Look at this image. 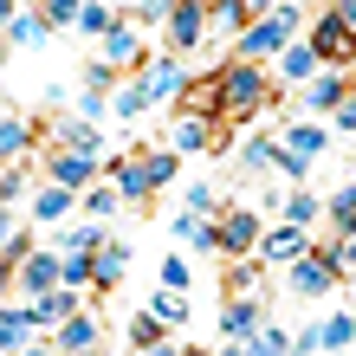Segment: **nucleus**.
Returning a JSON list of instances; mask_svg holds the SVG:
<instances>
[{"label": "nucleus", "mask_w": 356, "mask_h": 356, "mask_svg": "<svg viewBox=\"0 0 356 356\" xmlns=\"http://www.w3.org/2000/svg\"><path fill=\"white\" fill-rule=\"evenodd\" d=\"M143 91H149V104H162V97H181V91H188V78H181V65L156 58V65L143 72Z\"/></svg>", "instance_id": "obj_8"}, {"label": "nucleus", "mask_w": 356, "mask_h": 356, "mask_svg": "<svg viewBox=\"0 0 356 356\" xmlns=\"http://www.w3.org/2000/svg\"><path fill=\"white\" fill-rule=\"evenodd\" d=\"M285 214L298 220V227H311V220H318V195H305V188H291V195H285Z\"/></svg>", "instance_id": "obj_25"}, {"label": "nucleus", "mask_w": 356, "mask_h": 356, "mask_svg": "<svg viewBox=\"0 0 356 356\" xmlns=\"http://www.w3.org/2000/svg\"><path fill=\"white\" fill-rule=\"evenodd\" d=\"M91 169H97V156H85V149H58L52 156V181H65V188H85Z\"/></svg>", "instance_id": "obj_9"}, {"label": "nucleus", "mask_w": 356, "mask_h": 356, "mask_svg": "<svg viewBox=\"0 0 356 356\" xmlns=\"http://www.w3.org/2000/svg\"><path fill=\"white\" fill-rule=\"evenodd\" d=\"M285 149H298L305 162H318V156H324V130H318V123H298V130L285 136Z\"/></svg>", "instance_id": "obj_19"}, {"label": "nucleus", "mask_w": 356, "mask_h": 356, "mask_svg": "<svg viewBox=\"0 0 356 356\" xmlns=\"http://www.w3.org/2000/svg\"><path fill=\"white\" fill-rule=\"evenodd\" d=\"M259 104H266V78L253 65H227L220 72V111L227 117H253Z\"/></svg>", "instance_id": "obj_2"}, {"label": "nucleus", "mask_w": 356, "mask_h": 356, "mask_svg": "<svg viewBox=\"0 0 356 356\" xmlns=\"http://www.w3.org/2000/svg\"><path fill=\"white\" fill-rule=\"evenodd\" d=\"M343 97H350V85H343L337 72H324V78H311V85H305V104H311V111H337Z\"/></svg>", "instance_id": "obj_13"}, {"label": "nucleus", "mask_w": 356, "mask_h": 356, "mask_svg": "<svg viewBox=\"0 0 356 356\" xmlns=\"http://www.w3.org/2000/svg\"><path fill=\"white\" fill-rule=\"evenodd\" d=\"M169 143H175V149H214V123H207V111H195V117H181Z\"/></svg>", "instance_id": "obj_12"}, {"label": "nucleus", "mask_w": 356, "mask_h": 356, "mask_svg": "<svg viewBox=\"0 0 356 356\" xmlns=\"http://www.w3.org/2000/svg\"><path fill=\"white\" fill-rule=\"evenodd\" d=\"M104 58H111V65H136V58H143L136 33L130 26H111V33H104Z\"/></svg>", "instance_id": "obj_15"}, {"label": "nucleus", "mask_w": 356, "mask_h": 356, "mask_svg": "<svg viewBox=\"0 0 356 356\" xmlns=\"http://www.w3.org/2000/svg\"><path fill=\"white\" fill-rule=\"evenodd\" d=\"M33 214H39V220H65V214H72V188H65V181L46 188V195L33 201Z\"/></svg>", "instance_id": "obj_18"}, {"label": "nucleus", "mask_w": 356, "mask_h": 356, "mask_svg": "<svg viewBox=\"0 0 356 356\" xmlns=\"http://www.w3.org/2000/svg\"><path fill=\"white\" fill-rule=\"evenodd\" d=\"M246 350H272V356H279V350H298V337H285V330H253V337H246Z\"/></svg>", "instance_id": "obj_27"}, {"label": "nucleus", "mask_w": 356, "mask_h": 356, "mask_svg": "<svg viewBox=\"0 0 356 356\" xmlns=\"http://www.w3.org/2000/svg\"><path fill=\"white\" fill-rule=\"evenodd\" d=\"M19 266H26V291H52L65 279V259H52V253H26Z\"/></svg>", "instance_id": "obj_10"}, {"label": "nucleus", "mask_w": 356, "mask_h": 356, "mask_svg": "<svg viewBox=\"0 0 356 356\" xmlns=\"http://www.w3.org/2000/svg\"><path fill=\"white\" fill-rule=\"evenodd\" d=\"M39 33H46V26H39L33 13H7V39H13V46H39Z\"/></svg>", "instance_id": "obj_24"}, {"label": "nucleus", "mask_w": 356, "mask_h": 356, "mask_svg": "<svg viewBox=\"0 0 356 356\" xmlns=\"http://www.w3.org/2000/svg\"><path fill=\"white\" fill-rule=\"evenodd\" d=\"M26 143H33V123L26 117H7V123H0V149H7V162L26 149Z\"/></svg>", "instance_id": "obj_21"}, {"label": "nucleus", "mask_w": 356, "mask_h": 356, "mask_svg": "<svg viewBox=\"0 0 356 356\" xmlns=\"http://www.w3.org/2000/svg\"><path fill=\"white\" fill-rule=\"evenodd\" d=\"M330 279H337V259H291V291H305V298H318V291H330Z\"/></svg>", "instance_id": "obj_6"}, {"label": "nucleus", "mask_w": 356, "mask_h": 356, "mask_svg": "<svg viewBox=\"0 0 356 356\" xmlns=\"http://www.w3.org/2000/svg\"><path fill=\"white\" fill-rule=\"evenodd\" d=\"M220 330H227V337H253V330H259V298H253V291H246V298H234V305H227V318H220Z\"/></svg>", "instance_id": "obj_11"}, {"label": "nucleus", "mask_w": 356, "mask_h": 356, "mask_svg": "<svg viewBox=\"0 0 356 356\" xmlns=\"http://www.w3.org/2000/svg\"><path fill=\"white\" fill-rule=\"evenodd\" d=\"M356 337V318H324V350H343Z\"/></svg>", "instance_id": "obj_29"}, {"label": "nucleus", "mask_w": 356, "mask_h": 356, "mask_svg": "<svg viewBox=\"0 0 356 356\" xmlns=\"http://www.w3.org/2000/svg\"><path fill=\"white\" fill-rule=\"evenodd\" d=\"M337 123H343V130L356 136V97H343V104H337Z\"/></svg>", "instance_id": "obj_39"}, {"label": "nucleus", "mask_w": 356, "mask_h": 356, "mask_svg": "<svg viewBox=\"0 0 356 356\" xmlns=\"http://www.w3.org/2000/svg\"><path fill=\"white\" fill-rule=\"evenodd\" d=\"M65 149H85V156H97V149H104V136L91 130V123H72V130H65Z\"/></svg>", "instance_id": "obj_28"}, {"label": "nucleus", "mask_w": 356, "mask_h": 356, "mask_svg": "<svg viewBox=\"0 0 356 356\" xmlns=\"http://www.w3.org/2000/svg\"><path fill=\"white\" fill-rule=\"evenodd\" d=\"M259 246V220L246 214V207H234V214L220 220V253H253Z\"/></svg>", "instance_id": "obj_7"}, {"label": "nucleus", "mask_w": 356, "mask_h": 356, "mask_svg": "<svg viewBox=\"0 0 356 356\" xmlns=\"http://www.w3.org/2000/svg\"><path fill=\"white\" fill-rule=\"evenodd\" d=\"M188 207H195V214H207V207H214V188L195 181V188H188Z\"/></svg>", "instance_id": "obj_37"}, {"label": "nucleus", "mask_w": 356, "mask_h": 356, "mask_svg": "<svg viewBox=\"0 0 356 356\" xmlns=\"http://www.w3.org/2000/svg\"><path fill=\"white\" fill-rule=\"evenodd\" d=\"M291 26H298V7H291V0H279V7H266L259 19H246V33H240V52H246V58L285 52V46H291Z\"/></svg>", "instance_id": "obj_1"}, {"label": "nucleus", "mask_w": 356, "mask_h": 356, "mask_svg": "<svg viewBox=\"0 0 356 356\" xmlns=\"http://www.w3.org/2000/svg\"><path fill=\"white\" fill-rule=\"evenodd\" d=\"M162 285H188V266L181 259H162Z\"/></svg>", "instance_id": "obj_38"}, {"label": "nucleus", "mask_w": 356, "mask_h": 356, "mask_svg": "<svg viewBox=\"0 0 356 356\" xmlns=\"http://www.w3.org/2000/svg\"><path fill=\"white\" fill-rule=\"evenodd\" d=\"M91 337H97L91 318H65V330H58V343H65V350H91Z\"/></svg>", "instance_id": "obj_26"}, {"label": "nucleus", "mask_w": 356, "mask_h": 356, "mask_svg": "<svg viewBox=\"0 0 356 356\" xmlns=\"http://www.w3.org/2000/svg\"><path fill=\"white\" fill-rule=\"evenodd\" d=\"M97 227H78V234H65V253H97Z\"/></svg>", "instance_id": "obj_33"}, {"label": "nucleus", "mask_w": 356, "mask_h": 356, "mask_svg": "<svg viewBox=\"0 0 356 356\" xmlns=\"http://www.w3.org/2000/svg\"><path fill=\"white\" fill-rule=\"evenodd\" d=\"M33 324H39V311H7V318H0V350H26Z\"/></svg>", "instance_id": "obj_14"}, {"label": "nucleus", "mask_w": 356, "mask_h": 356, "mask_svg": "<svg viewBox=\"0 0 356 356\" xmlns=\"http://www.w3.org/2000/svg\"><path fill=\"white\" fill-rule=\"evenodd\" d=\"M46 19L52 26H72V19H85V7L78 0H46Z\"/></svg>", "instance_id": "obj_32"}, {"label": "nucleus", "mask_w": 356, "mask_h": 356, "mask_svg": "<svg viewBox=\"0 0 356 356\" xmlns=\"http://www.w3.org/2000/svg\"><path fill=\"white\" fill-rule=\"evenodd\" d=\"M337 13H343V19H350V26H356V0H343V7H337Z\"/></svg>", "instance_id": "obj_40"}, {"label": "nucleus", "mask_w": 356, "mask_h": 356, "mask_svg": "<svg viewBox=\"0 0 356 356\" xmlns=\"http://www.w3.org/2000/svg\"><path fill=\"white\" fill-rule=\"evenodd\" d=\"M330 259H337V266H343V272H356V227H350V234H343V240H337V253H330Z\"/></svg>", "instance_id": "obj_35"}, {"label": "nucleus", "mask_w": 356, "mask_h": 356, "mask_svg": "<svg viewBox=\"0 0 356 356\" xmlns=\"http://www.w3.org/2000/svg\"><path fill=\"white\" fill-rule=\"evenodd\" d=\"M123 266H130V253H123V246H97V272H91L97 291H111V285L123 279Z\"/></svg>", "instance_id": "obj_17"}, {"label": "nucleus", "mask_w": 356, "mask_h": 356, "mask_svg": "<svg viewBox=\"0 0 356 356\" xmlns=\"http://www.w3.org/2000/svg\"><path fill=\"white\" fill-rule=\"evenodd\" d=\"M39 324H52V318H72V311H78V298H72V291H39Z\"/></svg>", "instance_id": "obj_20"}, {"label": "nucleus", "mask_w": 356, "mask_h": 356, "mask_svg": "<svg viewBox=\"0 0 356 356\" xmlns=\"http://www.w3.org/2000/svg\"><path fill=\"white\" fill-rule=\"evenodd\" d=\"M175 156H181V149H149V156H143V162H149V175H156V188L175 175Z\"/></svg>", "instance_id": "obj_30"}, {"label": "nucleus", "mask_w": 356, "mask_h": 356, "mask_svg": "<svg viewBox=\"0 0 356 356\" xmlns=\"http://www.w3.org/2000/svg\"><path fill=\"white\" fill-rule=\"evenodd\" d=\"M117 195H123V188H97V195H91V214H97V220L117 214Z\"/></svg>", "instance_id": "obj_36"}, {"label": "nucleus", "mask_w": 356, "mask_h": 356, "mask_svg": "<svg viewBox=\"0 0 356 356\" xmlns=\"http://www.w3.org/2000/svg\"><path fill=\"white\" fill-rule=\"evenodd\" d=\"M330 214H337V227H356V181L337 188V201H330Z\"/></svg>", "instance_id": "obj_31"}, {"label": "nucleus", "mask_w": 356, "mask_h": 356, "mask_svg": "<svg viewBox=\"0 0 356 356\" xmlns=\"http://www.w3.org/2000/svg\"><path fill=\"white\" fill-rule=\"evenodd\" d=\"M201 26H207V0H175L169 13V46H201Z\"/></svg>", "instance_id": "obj_4"}, {"label": "nucleus", "mask_w": 356, "mask_h": 356, "mask_svg": "<svg viewBox=\"0 0 356 356\" xmlns=\"http://www.w3.org/2000/svg\"><path fill=\"white\" fill-rule=\"evenodd\" d=\"M311 46L324 58H356V26L343 13H318V26H311Z\"/></svg>", "instance_id": "obj_3"}, {"label": "nucleus", "mask_w": 356, "mask_h": 356, "mask_svg": "<svg viewBox=\"0 0 356 356\" xmlns=\"http://www.w3.org/2000/svg\"><path fill=\"white\" fill-rule=\"evenodd\" d=\"M117 188H123V195H149V188H156L149 162H123V169H117Z\"/></svg>", "instance_id": "obj_22"}, {"label": "nucleus", "mask_w": 356, "mask_h": 356, "mask_svg": "<svg viewBox=\"0 0 356 356\" xmlns=\"http://www.w3.org/2000/svg\"><path fill=\"white\" fill-rule=\"evenodd\" d=\"M207 7H214V0H207Z\"/></svg>", "instance_id": "obj_42"}, {"label": "nucleus", "mask_w": 356, "mask_h": 356, "mask_svg": "<svg viewBox=\"0 0 356 356\" xmlns=\"http://www.w3.org/2000/svg\"><path fill=\"white\" fill-rule=\"evenodd\" d=\"M130 337H136V343H162V318H156V311H149V318H136Z\"/></svg>", "instance_id": "obj_34"}, {"label": "nucleus", "mask_w": 356, "mask_h": 356, "mask_svg": "<svg viewBox=\"0 0 356 356\" xmlns=\"http://www.w3.org/2000/svg\"><path fill=\"white\" fill-rule=\"evenodd\" d=\"M318 58H324V52L305 39V46H285V52H279V72H285V78H311V72H318Z\"/></svg>", "instance_id": "obj_16"}, {"label": "nucleus", "mask_w": 356, "mask_h": 356, "mask_svg": "<svg viewBox=\"0 0 356 356\" xmlns=\"http://www.w3.org/2000/svg\"><path fill=\"white\" fill-rule=\"evenodd\" d=\"M149 311H156L162 324H181V318H188V298H181V285H162V298H156Z\"/></svg>", "instance_id": "obj_23"}, {"label": "nucleus", "mask_w": 356, "mask_h": 356, "mask_svg": "<svg viewBox=\"0 0 356 356\" xmlns=\"http://www.w3.org/2000/svg\"><path fill=\"white\" fill-rule=\"evenodd\" d=\"M246 7H253V13H266V7H279V0H246Z\"/></svg>", "instance_id": "obj_41"}, {"label": "nucleus", "mask_w": 356, "mask_h": 356, "mask_svg": "<svg viewBox=\"0 0 356 356\" xmlns=\"http://www.w3.org/2000/svg\"><path fill=\"white\" fill-rule=\"evenodd\" d=\"M259 259L266 266H291V259H305V227L291 220V227H272V234L259 240Z\"/></svg>", "instance_id": "obj_5"}]
</instances>
